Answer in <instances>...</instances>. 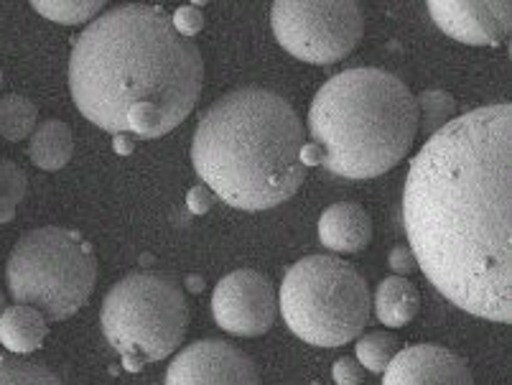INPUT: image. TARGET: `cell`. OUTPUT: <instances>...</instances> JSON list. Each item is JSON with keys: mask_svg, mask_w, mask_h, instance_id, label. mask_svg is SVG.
I'll return each mask as SVG.
<instances>
[{"mask_svg": "<svg viewBox=\"0 0 512 385\" xmlns=\"http://www.w3.org/2000/svg\"><path fill=\"white\" fill-rule=\"evenodd\" d=\"M512 108H477L428 136L403 189L423 276L474 317L512 322Z\"/></svg>", "mask_w": 512, "mask_h": 385, "instance_id": "6da1fadb", "label": "cell"}, {"mask_svg": "<svg viewBox=\"0 0 512 385\" xmlns=\"http://www.w3.org/2000/svg\"><path fill=\"white\" fill-rule=\"evenodd\" d=\"M204 59L153 6H118L82 31L69 59L74 105L107 133L158 138L194 110Z\"/></svg>", "mask_w": 512, "mask_h": 385, "instance_id": "7a4b0ae2", "label": "cell"}, {"mask_svg": "<svg viewBox=\"0 0 512 385\" xmlns=\"http://www.w3.org/2000/svg\"><path fill=\"white\" fill-rule=\"evenodd\" d=\"M304 125L281 95L242 87L209 105L192 141L204 187L235 210H273L304 184Z\"/></svg>", "mask_w": 512, "mask_h": 385, "instance_id": "3957f363", "label": "cell"}, {"mask_svg": "<svg viewBox=\"0 0 512 385\" xmlns=\"http://www.w3.org/2000/svg\"><path fill=\"white\" fill-rule=\"evenodd\" d=\"M311 143L304 164L344 179H375L406 159L418 133L416 97L385 69L334 74L309 110Z\"/></svg>", "mask_w": 512, "mask_h": 385, "instance_id": "277c9868", "label": "cell"}, {"mask_svg": "<svg viewBox=\"0 0 512 385\" xmlns=\"http://www.w3.org/2000/svg\"><path fill=\"white\" fill-rule=\"evenodd\" d=\"M370 289L355 268L334 255L293 263L278 294V309L306 345L342 347L357 340L370 319Z\"/></svg>", "mask_w": 512, "mask_h": 385, "instance_id": "5b68a950", "label": "cell"}, {"mask_svg": "<svg viewBox=\"0 0 512 385\" xmlns=\"http://www.w3.org/2000/svg\"><path fill=\"white\" fill-rule=\"evenodd\" d=\"M97 261L90 245L72 230L39 227L13 245L6 284L16 304L34 306L49 322H62L90 301Z\"/></svg>", "mask_w": 512, "mask_h": 385, "instance_id": "8992f818", "label": "cell"}, {"mask_svg": "<svg viewBox=\"0 0 512 385\" xmlns=\"http://www.w3.org/2000/svg\"><path fill=\"white\" fill-rule=\"evenodd\" d=\"M100 324L128 370L169 357L184 342L189 306L169 278L133 273L107 291Z\"/></svg>", "mask_w": 512, "mask_h": 385, "instance_id": "52a82bcc", "label": "cell"}, {"mask_svg": "<svg viewBox=\"0 0 512 385\" xmlns=\"http://www.w3.org/2000/svg\"><path fill=\"white\" fill-rule=\"evenodd\" d=\"M271 26L278 44L306 64H337L355 51L365 16L355 0L329 3H273Z\"/></svg>", "mask_w": 512, "mask_h": 385, "instance_id": "ba28073f", "label": "cell"}, {"mask_svg": "<svg viewBox=\"0 0 512 385\" xmlns=\"http://www.w3.org/2000/svg\"><path fill=\"white\" fill-rule=\"evenodd\" d=\"M214 322L235 337H260L276 324L273 284L258 271H232L212 294Z\"/></svg>", "mask_w": 512, "mask_h": 385, "instance_id": "9c48e42d", "label": "cell"}, {"mask_svg": "<svg viewBox=\"0 0 512 385\" xmlns=\"http://www.w3.org/2000/svg\"><path fill=\"white\" fill-rule=\"evenodd\" d=\"M166 385H260V375L253 360L230 342L199 340L171 360Z\"/></svg>", "mask_w": 512, "mask_h": 385, "instance_id": "30bf717a", "label": "cell"}, {"mask_svg": "<svg viewBox=\"0 0 512 385\" xmlns=\"http://www.w3.org/2000/svg\"><path fill=\"white\" fill-rule=\"evenodd\" d=\"M428 13L451 39L472 46H495L510 34L507 0H431Z\"/></svg>", "mask_w": 512, "mask_h": 385, "instance_id": "8fae6325", "label": "cell"}, {"mask_svg": "<svg viewBox=\"0 0 512 385\" xmlns=\"http://www.w3.org/2000/svg\"><path fill=\"white\" fill-rule=\"evenodd\" d=\"M383 385H474L462 357L439 345L400 350L383 370Z\"/></svg>", "mask_w": 512, "mask_h": 385, "instance_id": "7c38bea8", "label": "cell"}, {"mask_svg": "<svg viewBox=\"0 0 512 385\" xmlns=\"http://www.w3.org/2000/svg\"><path fill=\"white\" fill-rule=\"evenodd\" d=\"M319 240L334 253H360L372 240V220L357 202H337L319 217Z\"/></svg>", "mask_w": 512, "mask_h": 385, "instance_id": "4fadbf2b", "label": "cell"}, {"mask_svg": "<svg viewBox=\"0 0 512 385\" xmlns=\"http://www.w3.org/2000/svg\"><path fill=\"white\" fill-rule=\"evenodd\" d=\"M49 335L46 317L34 306L16 304L0 314V345L13 355H31Z\"/></svg>", "mask_w": 512, "mask_h": 385, "instance_id": "5bb4252c", "label": "cell"}, {"mask_svg": "<svg viewBox=\"0 0 512 385\" xmlns=\"http://www.w3.org/2000/svg\"><path fill=\"white\" fill-rule=\"evenodd\" d=\"M74 153L72 128L57 118H49L31 133V164L44 171H59L69 164Z\"/></svg>", "mask_w": 512, "mask_h": 385, "instance_id": "9a60e30c", "label": "cell"}, {"mask_svg": "<svg viewBox=\"0 0 512 385\" xmlns=\"http://www.w3.org/2000/svg\"><path fill=\"white\" fill-rule=\"evenodd\" d=\"M418 306H421V294L408 278L390 276L377 286L375 312L377 319L388 327H406L418 314Z\"/></svg>", "mask_w": 512, "mask_h": 385, "instance_id": "2e32d148", "label": "cell"}, {"mask_svg": "<svg viewBox=\"0 0 512 385\" xmlns=\"http://www.w3.org/2000/svg\"><path fill=\"white\" fill-rule=\"evenodd\" d=\"M36 118H39V110H36L29 97H0V138H6L11 143L26 141L36 131Z\"/></svg>", "mask_w": 512, "mask_h": 385, "instance_id": "e0dca14e", "label": "cell"}, {"mask_svg": "<svg viewBox=\"0 0 512 385\" xmlns=\"http://www.w3.org/2000/svg\"><path fill=\"white\" fill-rule=\"evenodd\" d=\"M416 108L418 131H423L426 136H434L449 120H454L456 100L444 90H426L421 97H416Z\"/></svg>", "mask_w": 512, "mask_h": 385, "instance_id": "ac0fdd59", "label": "cell"}, {"mask_svg": "<svg viewBox=\"0 0 512 385\" xmlns=\"http://www.w3.org/2000/svg\"><path fill=\"white\" fill-rule=\"evenodd\" d=\"M34 11L54 23L77 26L105 11L102 0H36Z\"/></svg>", "mask_w": 512, "mask_h": 385, "instance_id": "d6986e66", "label": "cell"}, {"mask_svg": "<svg viewBox=\"0 0 512 385\" xmlns=\"http://www.w3.org/2000/svg\"><path fill=\"white\" fill-rule=\"evenodd\" d=\"M0 385H64L57 375L34 360L0 355Z\"/></svg>", "mask_w": 512, "mask_h": 385, "instance_id": "ffe728a7", "label": "cell"}, {"mask_svg": "<svg viewBox=\"0 0 512 385\" xmlns=\"http://www.w3.org/2000/svg\"><path fill=\"white\" fill-rule=\"evenodd\" d=\"M26 182L29 179L21 166L11 159H0V225H8L16 217L18 204L26 197Z\"/></svg>", "mask_w": 512, "mask_h": 385, "instance_id": "44dd1931", "label": "cell"}, {"mask_svg": "<svg viewBox=\"0 0 512 385\" xmlns=\"http://www.w3.org/2000/svg\"><path fill=\"white\" fill-rule=\"evenodd\" d=\"M395 355H398V340L388 332H370L357 342V363L370 373H383Z\"/></svg>", "mask_w": 512, "mask_h": 385, "instance_id": "7402d4cb", "label": "cell"}, {"mask_svg": "<svg viewBox=\"0 0 512 385\" xmlns=\"http://www.w3.org/2000/svg\"><path fill=\"white\" fill-rule=\"evenodd\" d=\"M171 23H174L176 34L184 36V39H192L204 29V13L197 6H184L171 16Z\"/></svg>", "mask_w": 512, "mask_h": 385, "instance_id": "603a6c76", "label": "cell"}, {"mask_svg": "<svg viewBox=\"0 0 512 385\" xmlns=\"http://www.w3.org/2000/svg\"><path fill=\"white\" fill-rule=\"evenodd\" d=\"M365 378V368L352 357H342L334 363V380L337 385H360Z\"/></svg>", "mask_w": 512, "mask_h": 385, "instance_id": "cb8c5ba5", "label": "cell"}, {"mask_svg": "<svg viewBox=\"0 0 512 385\" xmlns=\"http://www.w3.org/2000/svg\"><path fill=\"white\" fill-rule=\"evenodd\" d=\"M390 268H393L395 273H411V271H416L418 263H416V255H413V250L406 248V245H400V248H395L393 253H390Z\"/></svg>", "mask_w": 512, "mask_h": 385, "instance_id": "d4e9b609", "label": "cell"}, {"mask_svg": "<svg viewBox=\"0 0 512 385\" xmlns=\"http://www.w3.org/2000/svg\"><path fill=\"white\" fill-rule=\"evenodd\" d=\"M192 202H189V207H192L194 212H204V210H209V207H212V192H207V189L204 187H199V189H194L192 192Z\"/></svg>", "mask_w": 512, "mask_h": 385, "instance_id": "484cf974", "label": "cell"}, {"mask_svg": "<svg viewBox=\"0 0 512 385\" xmlns=\"http://www.w3.org/2000/svg\"><path fill=\"white\" fill-rule=\"evenodd\" d=\"M6 312V296H3V291H0V314Z\"/></svg>", "mask_w": 512, "mask_h": 385, "instance_id": "4316f807", "label": "cell"}, {"mask_svg": "<svg viewBox=\"0 0 512 385\" xmlns=\"http://www.w3.org/2000/svg\"><path fill=\"white\" fill-rule=\"evenodd\" d=\"M0 87H3V72H0Z\"/></svg>", "mask_w": 512, "mask_h": 385, "instance_id": "83f0119b", "label": "cell"}]
</instances>
